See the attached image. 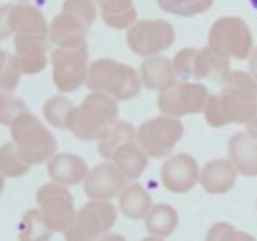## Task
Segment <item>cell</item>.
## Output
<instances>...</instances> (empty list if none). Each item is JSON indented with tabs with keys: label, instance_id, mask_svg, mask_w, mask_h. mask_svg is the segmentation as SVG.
<instances>
[{
	"label": "cell",
	"instance_id": "44dd1931",
	"mask_svg": "<svg viewBox=\"0 0 257 241\" xmlns=\"http://www.w3.org/2000/svg\"><path fill=\"white\" fill-rule=\"evenodd\" d=\"M8 23L16 34H28V35H39V34H48L50 24L47 23L45 16L37 7L31 4H15L10 8L8 15Z\"/></svg>",
	"mask_w": 257,
	"mask_h": 241
},
{
	"label": "cell",
	"instance_id": "4316f807",
	"mask_svg": "<svg viewBox=\"0 0 257 241\" xmlns=\"http://www.w3.org/2000/svg\"><path fill=\"white\" fill-rule=\"evenodd\" d=\"M53 231L43 219L40 209H28L21 217L18 238L20 241H50Z\"/></svg>",
	"mask_w": 257,
	"mask_h": 241
},
{
	"label": "cell",
	"instance_id": "60d3db41",
	"mask_svg": "<svg viewBox=\"0 0 257 241\" xmlns=\"http://www.w3.org/2000/svg\"><path fill=\"white\" fill-rule=\"evenodd\" d=\"M247 2L251 4V7H252V8H255V10H257V0H247Z\"/></svg>",
	"mask_w": 257,
	"mask_h": 241
},
{
	"label": "cell",
	"instance_id": "7c38bea8",
	"mask_svg": "<svg viewBox=\"0 0 257 241\" xmlns=\"http://www.w3.org/2000/svg\"><path fill=\"white\" fill-rule=\"evenodd\" d=\"M209 91L205 83L192 80H177L168 90L158 93V109L162 113L182 118L185 115L203 113Z\"/></svg>",
	"mask_w": 257,
	"mask_h": 241
},
{
	"label": "cell",
	"instance_id": "2e32d148",
	"mask_svg": "<svg viewBox=\"0 0 257 241\" xmlns=\"http://www.w3.org/2000/svg\"><path fill=\"white\" fill-rule=\"evenodd\" d=\"M90 26H86L77 16L61 10L50 21L48 37L55 47L59 48H80L86 47Z\"/></svg>",
	"mask_w": 257,
	"mask_h": 241
},
{
	"label": "cell",
	"instance_id": "cb8c5ba5",
	"mask_svg": "<svg viewBox=\"0 0 257 241\" xmlns=\"http://www.w3.org/2000/svg\"><path fill=\"white\" fill-rule=\"evenodd\" d=\"M102 21L112 29L123 31L138 21L133 0H94Z\"/></svg>",
	"mask_w": 257,
	"mask_h": 241
},
{
	"label": "cell",
	"instance_id": "30bf717a",
	"mask_svg": "<svg viewBox=\"0 0 257 241\" xmlns=\"http://www.w3.org/2000/svg\"><path fill=\"white\" fill-rule=\"evenodd\" d=\"M176 42V31L166 20L136 21L126 29V45L141 58H150L165 53Z\"/></svg>",
	"mask_w": 257,
	"mask_h": 241
},
{
	"label": "cell",
	"instance_id": "ab89813d",
	"mask_svg": "<svg viewBox=\"0 0 257 241\" xmlns=\"http://www.w3.org/2000/svg\"><path fill=\"white\" fill-rule=\"evenodd\" d=\"M4 190H5V176L0 173V196H2Z\"/></svg>",
	"mask_w": 257,
	"mask_h": 241
},
{
	"label": "cell",
	"instance_id": "d590c367",
	"mask_svg": "<svg viewBox=\"0 0 257 241\" xmlns=\"http://www.w3.org/2000/svg\"><path fill=\"white\" fill-rule=\"evenodd\" d=\"M247 67H249V74L254 80H257V47L252 48L249 58H247Z\"/></svg>",
	"mask_w": 257,
	"mask_h": 241
},
{
	"label": "cell",
	"instance_id": "ac0fdd59",
	"mask_svg": "<svg viewBox=\"0 0 257 241\" xmlns=\"http://www.w3.org/2000/svg\"><path fill=\"white\" fill-rule=\"evenodd\" d=\"M238 171L228 158H216L200 169V185L209 195H224L233 189Z\"/></svg>",
	"mask_w": 257,
	"mask_h": 241
},
{
	"label": "cell",
	"instance_id": "9a60e30c",
	"mask_svg": "<svg viewBox=\"0 0 257 241\" xmlns=\"http://www.w3.org/2000/svg\"><path fill=\"white\" fill-rule=\"evenodd\" d=\"M13 43H15V55L21 66L23 74L35 75L47 67L50 45H51L48 34H39V35L16 34Z\"/></svg>",
	"mask_w": 257,
	"mask_h": 241
},
{
	"label": "cell",
	"instance_id": "d4e9b609",
	"mask_svg": "<svg viewBox=\"0 0 257 241\" xmlns=\"http://www.w3.org/2000/svg\"><path fill=\"white\" fill-rule=\"evenodd\" d=\"M144 225L149 235L168 238L174 233L177 225H179V214L171 204L158 203L154 204L147 212V216L144 217Z\"/></svg>",
	"mask_w": 257,
	"mask_h": 241
},
{
	"label": "cell",
	"instance_id": "5b68a950",
	"mask_svg": "<svg viewBox=\"0 0 257 241\" xmlns=\"http://www.w3.org/2000/svg\"><path fill=\"white\" fill-rule=\"evenodd\" d=\"M177 80H222L230 72V59L217 55L208 45L203 48H184L173 58Z\"/></svg>",
	"mask_w": 257,
	"mask_h": 241
},
{
	"label": "cell",
	"instance_id": "4dcf8cb0",
	"mask_svg": "<svg viewBox=\"0 0 257 241\" xmlns=\"http://www.w3.org/2000/svg\"><path fill=\"white\" fill-rule=\"evenodd\" d=\"M23 70L16 55H10L0 48V91L13 93L20 85Z\"/></svg>",
	"mask_w": 257,
	"mask_h": 241
},
{
	"label": "cell",
	"instance_id": "6da1fadb",
	"mask_svg": "<svg viewBox=\"0 0 257 241\" xmlns=\"http://www.w3.org/2000/svg\"><path fill=\"white\" fill-rule=\"evenodd\" d=\"M220 83V91L209 93L203 110L206 123L212 128L247 125L257 115V80L249 72L230 70Z\"/></svg>",
	"mask_w": 257,
	"mask_h": 241
},
{
	"label": "cell",
	"instance_id": "e575fe53",
	"mask_svg": "<svg viewBox=\"0 0 257 241\" xmlns=\"http://www.w3.org/2000/svg\"><path fill=\"white\" fill-rule=\"evenodd\" d=\"M12 5H2L0 7V40H5L8 37H12L13 31L8 23V15H10Z\"/></svg>",
	"mask_w": 257,
	"mask_h": 241
},
{
	"label": "cell",
	"instance_id": "8fae6325",
	"mask_svg": "<svg viewBox=\"0 0 257 241\" xmlns=\"http://www.w3.org/2000/svg\"><path fill=\"white\" fill-rule=\"evenodd\" d=\"M35 201L43 219L55 233H64L75 220V201L66 185L56 182L43 184L35 193Z\"/></svg>",
	"mask_w": 257,
	"mask_h": 241
},
{
	"label": "cell",
	"instance_id": "d6a6232c",
	"mask_svg": "<svg viewBox=\"0 0 257 241\" xmlns=\"http://www.w3.org/2000/svg\"><path fill=\"white\" fill-rule=\"evenodd\" d=\"M205 241H257L251 233L235 228L228 222H217L206 231Z\"/></svg>",
	"mask_w": 257,
	"mask_h": 241
},
{
	"label": "cell",
	"instance_id": "d6986e66",
	"mask_svg": "<svg viewBox=\"0 0 257 241\" xmlns=\"http://www.w3.org/2000/svg\"><path fill=\"white\" fill-rule=\"evenodd\" d=\"M228 160L236 168L238 174L244 177L257 176V138L246 130L238 131L228 139Z\"/></svg>",
	"mask_w": 257,
	"mask_h": 241
},
{
	"label": "cell",
	"instance_id": "e0dca14e",
	"mask_svg": "<svg viewBox=\"0 0 257 241\" xmlns=\"http://www.w3.org/2000/svg\"><path fill=\"white\" fill-rule=\"evenodd\" d=\"M47 173L51 182L72 187L83 184L85 177L90 173V166L80 155L64 152V154H56L47 163Z\"/></svg>",
	"mask_w": 257,
	"mask_h": 241
},
{
	"label": "cell",
	"instance_id": "603a6c76",
	"mask_svg": "<svg viewBox=\"0 0 257 241\" xmlns=\"http://www.w3.org/2000/svg\"><path fill=\"white\" fill-rule=\"evenodd\" d=\"M154 206L152 196L143 184H128L118 195V211L131 220H144Z\"/></svg>",
	"mask_w": 257,
	"mask_h": 241
},
{
	"label": "cell",
	"instance_id": "7bdbcfd3",
	"mask_svg": "<svg viewBox=\"0 0 257 241\" xmlns=\"http://www.w3.org/2000/svg\"><path fill=\"white\" fill-rule=\"evenodd\" d=\"M255 208H257V203H255Z\"/></svg>",
	"mask_w": 257,
	"mask_h": 241
},
{
	"label": "cell",
	"instance_id": "b9f144b4",
	"mask_svg": "<svg viewBox=\"0 0 257 241\" xmlns=\"http://www.w3.org/2000/svg\"><path fill=\"white\" fill-rule=\"evenodd\" d=\"M15 2H16V4H29L31 0H15Z\"/></svg>",
	"mask_w": 257,
	"mask_h": 241
},
{
	"label": "cell",
	"instance_id": "74e56055",
	"mask_svg": "<svg viewBox=\"0 0 257 241\" xmlns=\"http://www.w3.org/2000/svg\"><path fill=\"white\" fill-rule=\"evenodd\" d=\"M246 131L249 133L251 136H254V138H257V115L255 117L246 125Z\"/></svg>",
	"mask_w": 257,
	"mask_h": 241
},
{
	"label": "cell",
	"instance_id": "f35d334b",
	"mask_svg": "<svg viewBox=\"0 0 257 241\" xmlns=\"http://www.w3.org/2000/svg\"><path fill=\"white\" fill-rule=\"evenodd\" d=\"M141 241H166L165 238H160V236H154V235H149L146 238H143Z\"/></svg>",
	"mask_w": 257,
	"mask_h": 241
},
{
	"label": "cell",
	"instance_id": "8d00e7d4",
	"mask_svg": "<svg viewBox=\"0 0 257 241\" xmlns=\"http://www.w3.org/2000/svg\"><path fill=\"white\" fill-rule=\"evenodd\" d=\"M97 241H128L123 235L120 233H113V231H109V233H105L104 236H101Z\"/></svg>",
	"mask_w": 257,
	"mask_h": 241
},
{
	"label": "cell",
	"instance_id": "ffe728a7",
	"mask_svg": "<svg viewBox=\"0 0 257 241\" xmlns=\"http://www.w3.org/2000/svg\"><path fill=\"white\" fill-rule=\"evenodd\" d=\"M139 77L146 90L162 93L177 82L173 59L163 55L150 56L139 66Z\"/></svg>",
	"mask_w": 257,
	"mask_h": 241
},
{
	"label": "cell",
	"instance_id": "5bb4252c",
	"mask_svg": "<svg viewBox=\"0 0 257 241\" xmlns=\"http://www.w3.org/2000/svg\"><path fill=\"white\" fill-rule=\"evenodd\" d=\"M130 181L112 162H104L90 169L83 181L88 200H113L123 192Z\"/></svg>",
	"mask_w": 257,
	"mask_h": 241
},
{
	"label": "cell",
	"instance_id": "277c9868",
	"mask_svg": "<svg viewBox=\"0 0 257 241\" xmlns=\"http://www.w3.org/2000/svg\"><path fill=\"white\" fill-rule=\"evenodd\" d=\"M10 136L26 162L31 165L48 163L56 155V138L31 110L21 113L12 123Z\"/></svg>",
	"mask_w": 257,
	"mask_h": 241
},
{
	"label": "cell",
	"instance_id": "52a82bcc",
	"mask_svg": "<svg viewBox=\"0 0 257 241\" xmlns=\"http://www.w3.org/2000/svg\"><path fill=\"white\" fill-rule=\"evenodd\" d=\"M117 206L109 200H90L77 211L75 220L64 231V241H97L117 224Z\"/></svg>",
	"mask_w": 257,
	"mask_h": 241
},
{
	"label": "cell",
	"instance_id": "836d02e7",
	"mask_svg": "<svg viewBox=\"0 0 257 241\" xmlns=\"http://www.w3.org/2000/svg\"><path fill=\"white\" fill-rule=\"evenodd\" d=\"M61 10L77 16L90 28L94 24L97 12H99L94 0H64Z\"/></svg>",
	"mask_w": 257,
	"mask_h": 241
},
{
	"label": "cell",
	"instance_id": "4fadbf2b",
	"mask_svg": "<svg viewBox=\"0 0 257 241\" xmlns=\"http://www.w3.org/2000/svg\"><path fill=\"white\" fill-rule=\"evenodd\" d=\"M200 166L190 154H176L163 163L160 179L171 193H187L200 184Z\"/></svg>",
	"mask_w": 257,
	"mask_h": 241
},
{
	"label": "cell",
	"instance_id": "7402d4cb",
	"mask_svg": "<svg viewBox=\"0 0 257 241\" xmlns=\"http://www.w3.org/2000/svg\"><path fill=\"white\" fill-rule=\"evenodd\" d=\"M110 162L120 169V173L128 181H136L147 169L149 155L139 146L138 141H131L117 149Z\"/></svg>",
	"mask_w": 257,
	"mask_h": 241
},
{
	"label": "cell",
	"instance_id": "ba28073f",
	"mask_svg": "<svg viewBox=\"0 0 257 241\" xmlns=\"http://www.w3.org/2000/svg\"><path fill=\"white\" fill-rule=\"evenodd\" d=\"M184 136L181 118L162 113L149 118L136 128V141L149 158H165L171 154Z\"/></svg>",
	"mask_w": 257,
	"mask_h": 241
},
{
	"label": "cell",
	"instance_id": "3957f363",
	"mask_svg": "<svg viewBox=\"0 0 257 241\" xmlns=\"http://www.w3.org/2000/svg\"><path fill=\"white\" fill-rule=\"evenodd\" d=\"M85 85L90 91L109 94L117 101L135 99L144 88L139 70L110 58L91 61Z\"/></svg>",
	"mask_w": 257,
	"mask_h": 241
},
{
	"label": "cell",
	"instance_id": "1f68e13d",
	"mask_svg": "<svg viewBox=\"0 0 257 241\" xmlns=\"http://www.w3.org/2000/svg\"><path fill=\"white\" fill-rule=\"evenodd\" d=\"M28 110L29 107L23 99L15 97L12 93L0 91V125L10 128L12 123Z\"/></svg>",
	"mask_w": 257,
	"mask_h": 241
},
{
	"label": "cell",
	"instance_id": "f1b7e54d",
	"mask_svg": "<svg viewBox=\"0 0 257 241\" xmlns=\"http://www.w3.org/2000/svg\"><path fill=\"white\" fill-rule=\"evenodd\" d=\"M74 104L64 94L51 96L43 104V118L53 128L67 130V118Z\"/></svg>",
	"mask_w": 257,
	"mask_h": 241
},
{
	"label": "cell",
	"instance_id": "7a4b0ae2",
	"mask_svg": "<svg viewBox=\"0 0 257 241\" xmlns=\"http://www.w3.org/2000/svg\"><path fill=\"white\" fill-rule=\"evenodd\" d=\"M118 101L99 91H91L74 105L67 118V131L80 141H97L118 120Z\"/></svg>",
	"mask_w": 257,
	"mask_h": 241
},
{
	"label": "cell",
	"instance_id": "8992f818",
	"mask_svg": "<svg viewBox=\"0 0 257 241\" xmlns=\"http://www.w3.org/2000/svg\"><path fill=\"white\" fill-rule=\"evenodd\" d=\"M208 47L228 59H247L254 48L249 26L238 16L219 18L209 29Z\"/></svg>",
	"mask_w": 257,
	"mask_h": 241
},
{
	"label": "cell",
	"instance_id": "484cf974",
	"mask_svg": "<svg viewBox=\"0 0 257 241\" xmlns=\"http://www.w3.org/2000/svg\"><path fill=\"white\" fill-rule=\"evenodd\" d=\"M131 141H136V128L125 120H117L97 139V152L105 162H110L118 147Z\"/></svg>",
	"mask_w": 257,
	"mask_h": 241
},
{
	"label": "cell",
	"instance_id": "83f0119b",
	"mask_svg": "<svg viewBox=\"0 0 257 241\" xmlns=\"http://www.w3.org/2000/svg\"><path fill=\"white\" fill-rule=\"evenodd\" d=\"M31 163L18 150L15 142H7L0 147V173L5 177H21L29 173Z\"/></svg>",
	"mask_w": 257,
	"mask_h": 241
},
{
	"label": "cell",
	"instance_id": "f546056e",
	"mask_svg": "<svg viewBox=\"0 0 257 241\" xmlns=\"http://www.w3.org/2000/svg\"><path fill=\"white\" fill-rule=\"evenodd\" d=\"M157 4L165 13L193 18L206 13L214 4V0H157Z\"/></svg>",
	"mask_w": 257,
	"mask_h": 241
},
{
	"label": "cell",
	"instance_id": "9c48e42d",
	"mask_svg": "<svg viewBox=\"0 0 257 241\" xmlns=\"http://www.w3.org/2000/svg\"><path fill=\"white\" fill-rule=\"evenodd\" d=\"M53 67V83L59 93H74L86 83L90 70V51L86 47L80 48H59L50 55Z\"/></svg>",
	"mask_w": 257,
	"mask_h": 241
}]
</instances>
